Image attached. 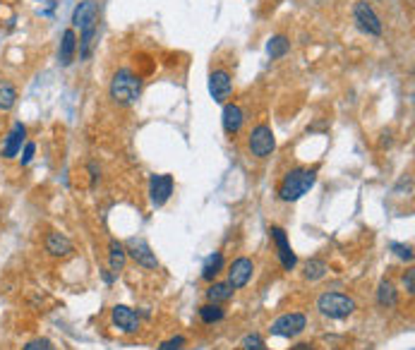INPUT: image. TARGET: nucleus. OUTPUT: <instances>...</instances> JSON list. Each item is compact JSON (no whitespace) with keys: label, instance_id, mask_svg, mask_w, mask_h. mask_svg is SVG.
I'll return each instance as SVG.
<instances>
[{"label":"nucleus","instance_id":"8","mask_svg":"<svg viewBox=\"0 0 415 350\" xmlns=\"http://www.w3.org/2000/svg\"><path fill=\"white\" fill-rule=\"evenodd\" d=\"M269 235H271V240H274V245H276V255H278V261H281V266L286 271H293L298 266V257H295V252H293L291 242H288L286 231H283L281 226H271L269 228Z\"/></svg>","mask_w":415,"mask_h":350},{"label":"nucleus","instance_id":"17","mask_svg":"<svg viewBox=\"0 0 415 350\" xmlns=\"http://www.w3.org/2000/svg\"><path fill=\"white\" fill-rule=\"evenodd\" d=\"M72 242H70V237H65L63 233H48V237H46V252L51 257H67V255H72Z\"/></svg>","mask_w":415,"mask_h":350},{"label":"nucleus","instance_id":"5","mask_svg":"<svg viewBox=\"0 0 415 350\" xmlns=\"http://www.w3.org/2000/svg\"><path fill=\"white\" fill-rule=\"evenodd\" d=\"M353 19L363 34H368V36H382L384 24L368 0H358V3L353 5Z\"/></svg>","mask_w":415,"mask_h":350},{"label":"nucleus","instance_id":"32","mask_svg":"<svg viewBox=\"0 0 415 350\" xmlns=\"http://www.w3.org/2000/svg\"><path fill=\"white\" fill-rule=\"evenodd\" d=\"M89 173H91V187H96V183H99V168H96V163H89Z\"/></svg>","mask_w":415,"mask_h":350},{"label":"nucleus","instance_id":"20","mask_svg":"<svg viewBox=\"0 0 415 350\" xmlns=\"http://www.w3.org/2000/svg\"><path fill=\"white\" fill-rule=\"evenodd\" d=\"M233 285L228 283V281H212L209 283V288H207V300L209 303H216V305H221V303H228V300L233 298Z\"/></svg>","mask_w":415,"mask_h":350},{"label":"nucleus","instance_id":"24","mask_svg":"<svg viewBox=\"0 0 415 350\" xmlns=\"http://www.w3.org/2000/svg\"><path fill=\"white\" fill-rule=\"evenodd\" d=\"M291 51V41H288L283 34H276V36L269 38V43H267V53H269L271 60H281L286 53Z\"/></svg>","mask_w":415,"mask_h":350},{"label":"nucleus","instance_id":"31","mask_svg":"<svg viewBox=\"0 0 415 350\" xmlns=\"http://www.w3.org/2000/svg\"><path fill=\"white\" fill-rule=\"evenodd\" d=\"M34 154H36V144H34V142H27V144H24V152H22V166H27V163H32Z\"/></svg>","mask_w":415,"mask_h":350},{"label":"nucleus","instance_id":"12","mask_svg":"<svg viewBox=\"0 0 415 350\" xmlns=\"http://www.w3.org/2000/svg\"><path fill=\"white\" fill-rule=\"evenodd\" d=\"M72 24L80 32L87 27H99V3L96 0H82L72 12Z\"/></svg>","mask_w":415,"mask_h":350},{"label":"nucleus","instance_id":"22","mask_svg":"<svg viewBox=\"0 0 415 350\" xmlns=\"http://www.w3.org/2000/svg\"><path fill=\"white\" fill-rule=\"evenodd\" d=\"M326 271H329L326 261L319 259V257H312V259L305 261V271H302V276H305L307 281H322L326 276Z\"/></svg>","mask_w":415,"mask_h":350},{"label":"nucleus","instance_id":"2","mask_svg":"<svg viewBox=\"0 0 415 350\" xmlns=\"http://www.w3.org/2000/svg\"><path fill=\"white\" fill-rule=\"evenodd\" d=\"M109 94L113 99V104L133 106L142 94V77L135 75L130 67H120L113 75V80H111Z\"/></svg>","mask_w":415,"mask_h":350},{"label":"nucleus","instance_id":"33","mask_svg":"<svg viewBox=\"0 0 415 350\" xmlns=\"http://www.w3.org/2000/svg\"><path fill=\"white\" fill-rule=\"evenodd\" d=\"M101 276H104V281H106V283H113V281H115V274H113V271H111V269H106V271H101Z\"/></svg>","mask_w":415,"mask_h":350},{"label":"nucleus","instance_id":"4","mask_svg":"<svg viewBox=\"0 0 415 350\" xmlns=\"http://www.w3.org/2000/svg\"><path fill=\"white\" fill-rule=\"evenodd\" d=\"M247 149L255 159H267L274 154L276 149V137L274 130L269 128L267 123H260L252 128V132L247 135Z\"/></svg>","mask_w":415,"mask_h":350},{"label":"nucleus","instance_id":"26","mask_svg":"<svg viewBox=\"0 0 415 350\" xmlns=\"http://www.w3.org/2000/svg\"><path fill=\"white\" fill-rule=\"evenodd\" d=\"M240 350H267L265 346V338L260 336V334H250V336L243 338V346Z\"/></svg>","mask_w":415,"mask_h":350},{"label":"nucleus","instance_id":"19","mask_svg":"<svg viewBox=\"0 0 415 350\" xmlns=\"http://www.w3.org/2000/svg\"><path fill=\"white\" fill-rule=\"evenodd\" d=\"M377 305L384 310H392L399 305V290L389 279H384L382 283L377 285Z\"/></svg>","mask_w":415,"mask_h":350},{"label":"nucleus","instance_id":"21","mask_svg":"<svg viewBox=\"0 0 415 350\" xmlns=\"http://www.w3.org/2000/svg\"><path fill=\"white\" fill-rule=\"evenodd\" d=\"M223 266H226V259H223L221 252H214V255H209L207 259H204V264H202V279L209 281V283H212V281H216V276L223 271Z\"/></svg>","mask_w":415,"mask_h":350},{"label":"nucleus","instance_id":"9","mask_svg":"<svg viewBox=\"0 0 415 350\" xmlns=\"http://www.w3.org/2000/svg\"><path fill=\"white\" fill-rule=\"evenodd\" d=\"M252 276H255V261H252L250 257H238V259H233V264L228 266V283L233 285V290L245 288L252 281Z\"/></svg>","mask_w":415,"mask_h":350},{"label":"nucleus","instance_id":"13","mask_svg":"<svg viewBox=\"0 0 415 350\" xmlns=\"http://www.w3.org/2000/svg\"><path fill=\"white\" fill-rule=\"evenodd\" d=\"M149 194H151V204H154V207H164V204L170 199V194H173V175H168V173L151 175Z\"/></svg>","mask_w":415,"mask_h":350},{"label":"nucleus","instance_id":"30","mask_svg":"<svg viewBox=\"0 0 415 350\" xmlns=\"http://www.w3.org/2000/svg\"><path fill=\"white\" fill-rule=\"evenodd\" d=\"M403 288H406L408 295L415 293V271L413 269H408L406 274H403Z\"/></svg>","mask_w":415,"mask_h":350},{"label":"nucleus","instance_id":"1","mask_svg":"<svg viewBox=\"0 0 415 350\" xmlns=\"http://www.w3.org/2000/svg\"><path fill=\"white\" fill-rule=\"evenodd\" d=\"M317 183V168H293L278 183V199L281 202H298L305 197Z\"/></svg>","mask_w":415,"mask_h":350},{"label":"nucleus","instance_id":"16","mask_svg":"<svg viewBox=\"0 0 415 350\" xmlns=\"http://www.w3.org/2000/svg\"><path fill=\"white\" fill-rule=\"evenodd\" d=\"M77 34L75 29H65L60 38V51H58V60H60L63 67H67L72 60H75V53H77Z\"/></svg>","mask_w":415,"mask_h":350},{"label":"nucleus","instance_id":"25","mask_svg":"<svg viewBox=\"0 0 415 350\" xmlns=\"http://www.w3.org/2000/svg\"><path fill=\"white\" fill-rule=\"evenodd\" d=\"M17 104V89L12 82L0 80V110H10Z\"/></svg>","mask_w":415,"mask_h":350},{"label":"nucleus","instance_id":"6","mask_svg":"<svg viewBox=\"0 0 415 350\" xmlns=\"http://www.w3.org/2000/svg\"><path fill=\"white\" fill-rule=\"evenodd\" d=\"M305 329H307V317L302 312H286L269 324L271 336H281V338H295L300 336Z\"/></svg>","mask_w":415,"mask_h":350},{"label":"nucleus","instance_id":"7","mask_svg":"<svg viewBox=\"0 0 415 350\" xmlns=\"http://www.w3.org/2000/svg\"><path fill=\"white\" fill-rule=\"evenodd\" d=\"M125 252H128V257H133L135 261H137V266L142 269H159V259H156L154 250L149 247V242L142 240V237H130L128 242H125Z\"/></svg>","mask_w":415,"mask_h":350},{"label":"nucleus","instance_id":"10","mask_svg":"<svg viewBox=\"0 0 415 350\" xmlns=\"http://www.w3.org/2000/svg\"><path fill=\"white\" fill-rule=\"evenodd\" d=\"M111 322H113V327L123 334H137L139 331L137 312H135L133 307H128V305H115V307L111 310Z\"/></svg>","mask_w":415,"mask_h":350},{"label":"nucleus","instance_id":"14","mask_svg":"<svg viewBox=\"0 0 415 350\" xmlns=\"http://www.w3.org/2000/svg\"><path fill=\"white\" fill-rule=\"evenodd\" d=\"M243 123H245V113L238 104H223L221 110V125H223V132L236 137L238 132L243 130Z\"/></svg>","mask_w":415,"mask_h":350},{"label":"nucleus","instance_id":"18","mask_svg":"<svg viewBox=\"0 0 415 350\" xmlns=\"http://www.w3.org/2000/svg\"><path fill=\"white\" fill-rule=\"evenodd\" d=\"M125 261H128V252H125V245L120 240H111L109 242V269L113 271L115 276L125 269Z\"/></svg>","mask_w":415,"mask_h":350},{"label":"nucleus","instance_id":"28","mask_svg":"<svg viewBox=\"0 0 415 350\" xmlns=\"http://www.w3.org/2000/svg\"><path fill=\"white\" fill-rule=\"evenodd\" d=\"M22 350H56V346H53L48 338H34V341H29Z\"/></svg>","mask_w":415,"mask_h":350},{"label":"nucleus","instance_id":"29","mask_svg":"<svg viewBox=\"0 0 415 350\" xmlns=\"http://www.w3.org/2000/svg\"><path fill=\"white\" fill-rule=\"evenodd\" d=\"M185 343H188V341H185V336H173V338H168V341L161 343L156 350H180Z\"/></svg>","mask_w":415,"mask_h":350},{"label":"nucleus","instance_id":"15","mask_svg":"<svg viewBox=\"0 0 415 350\" xmlns=\"http://www.w3.org/2000/svg\"><path fill=\"white\" fill-rule=\"evenodd\" d=\"M24 139H27V128H24L22 123H14L12 130L8 132V137H5V144H3V159H14L19 152H22V144Z\"/></svg>","mask_w":415,"mask_h":350},{"label":"nucleus","instance_id":"3","mask_svg":"<svg viewBox=\"0 0 415 350\" xmlns=\"http://www.w3.org/2000/svg\"><path fill=\"white\" fill-rule=\"evenodd\" d=\"M317 310H319L322 317L346 319L358 310V303H355L350 295L339 293V290H331V293H322L319 298H317Z\"/></svg>","mask_w":415,"mask_h":350},{"label":"nucleus","instance_id":"11","mask_svg":"<svg viewBox=\"0 0 415 350\" xmlns=\"http://www.w3.org/2000/svg\"><path fill=\"white\" fill-rule=\"evenodd\" d=\"M209 94L216 104H226V99L233 94V80L226 70H214L209 75Z\"/></svg>","mask_w":415,"mask_h":350},{"label":"nucleus","instance_id":"34","mask_svg":"<svg viewBox=\"0 0 415 350\" xmlns=\"http://www.w3.org/2000/svg\"><path fill=\"white\" fill-rule=\"evenodd\" d=\"M291 350H312L310 343H298V346H293Z\"/></svg>","mask_w":415,"mask_h":350},{"label":"nucleus","instance_id":"23","mask_svg":"<svg viewBox=\"0 0 415 350\" xmlns=\"http://www.w3.org/2000/svg\"><path fill=\"white\" fill-rule=\"evenodd\" d=\"M223 317H226V310L216 303H207V305L199 307V319H202L204 324H209V327H212V324L223 322Z\"/></svg>","mask_w":415,"mask_h":350},{"label":"nucleus","instance_id":"27","mask_svg":"<svg viewBox=\"0 0 415 350\" xmlns=\"http://www.w3.org/2000/svg\"><path fill=\"white\" fill-rule=\"evenodd\" d=\"M392 252L401 261H413V247L411 245H403V242H392Z\"/></svg>","mask_w":415,"mask_h":350}]
</instances>
